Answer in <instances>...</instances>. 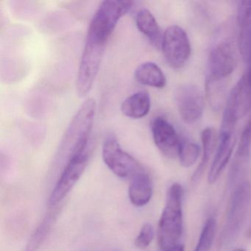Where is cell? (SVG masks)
Instances as JSON below:
<instances>
[{"instance_id": "3957f363", "label": "cell", "mask_w": 251, "mask_h": 251, "mask_svg": "<svg viewBox=\"0 0 251 251\" xmlns=\"http://www.w3.org/2000/svg\"><path fill=\"white\" fill-rule=\"evenodd\" d=\"M96 111L95 100H86L76 113L61 141L60 151L68 153L69 161L86 153Z\"/></svg>"}, {"instance_id": "d6986e66", "label": "cell", "mask_w": 251, "mask_h": 251, "mask_svg": "<svg viewBox=\"0 0 251 251\" xmlns=\"http://www.w3.org/2000/svg\"><path fill=\"white\" fill-rule=\"evenodd\" d=\"M56 215V211L54 212L52 211L46 216L30 237L26 247L25 251H36L40 248L41 245L43 244L44 241L46 239L47 235L52 227Z\"/></svg>"}, {"instance_id": "9a60e30c", "label": "cell", "mask_w": 251, "mask_h": 251, "mask_svg": "<svg viewBox=\"0 0 251 251\" xmlns=\"http://www.w3.org/2000/svg\"><path fill=\"white\" fill-rule=\"evenodd\" d=\"M136 25L153 46L161 48L163 36L161 29L152 13L146 8L139 10L136 16Z\"/></svg>"}, {"instance_id": "ac0fdd59", "label": "cell", "mask_w": 251, "mask_h": 251, "mask_svg": "<svg viewBox=\"0 0 251 251\" xmlns=\"http://www.w3.org/2000/svg\"><path fill=\"white\" fill-rule=\"evenodd\" d=\"M201 140H202L203 152H202L201 163L192 176V180L193 183L199 181L200 179L202 177V174L208 166L210 158L214 152L216 142H217V135L214 129L209 127L204 129L201 133Z\"/></svg>"}, {"instance_id": "d4e9b609", "label": "cell", "mask_w": 251, "mask_h": 251, "mask_svg": "<svg viewBox=\"0 0 251 251\" xmlns=\"http://www.w3.org/2000/svg\"><path fill=\"white\" fill-rule=\"evenodd\" d=\"M233 251H246L245 250L242 249V248H236V249L233 250Z\"/></svg>"}, {"instance_id": "7402d4cb", "label": "cell", "mask_w": 251, "mask_h": 251, "mask_svg": "<svg viewBox=\"0 0 251 251\" xmlns=\"http://www.w3.org/2000/svg\"><path fill=\"white\" fill-rule=\"evenodd\" d=\"M237 25L239 30L251 27V1H242L238 6Z\"/></svg>"}, {"instance_id": "4fadbf2b", "label": "cell", "mask_w": 251, "mask_h": 251, "mask_svg": "<svg viewBox=\"0 0 251 251\" xmlns=\"http://www.w3.org/2000/svg\"><path fill=\"white\" fill-rule=\"evenodd\" d=\"M236 143V132L220 131L218 148L208 176L210 184L216 183L231 158Z\"/></svg>"}, {"instance_id": "6da1fadb", "label": "cell", "mask_w": 251, "mask_h": 251, "mask_svg": "<svg viewBox=\"0 0 251 251\" xmlns=\"http://www.w3.org/2000/svg\"><path fill=\"white\" fill-rule=\"evenodd\" d=\"M114 30L92 20L80 60L76 81V91L80 97L90 92L100 67L105 46Z\"/></svg>"}, {"instance_id": "8992f818", "label": "cell", "mask_w": 251, "mask_h": 251, "mask_svg": "<svg viewBox=\"0 0 251 251\" xmlns=\"http://www.w3.org/2000/svg\"><path fill=\"white\" fill-rule=\"evenodd\" d=\"M102 158L107 167L120 177H133L143 171V167L133 158L122 149L115 136L106 138L102 146Z\"/></svg>"}, {"instance_id": "5b68a950", "label": "cell", "mask_w": 251, "mask_h": 251, "mask_svg": "<svg viewBox=\"0 0 251 251\" xmlns=\"http://www.w3.org/2000/svg\"><path fill=\"white\" fill-rule=\"evenodd\" d=\"M237 52L230 41L216 45L209 53L205 82L228 83V78L236 69Z\"/></svg>"}, {"instance_id": "e0dca14e", "label": "cell", "mask_w": 251, "mask_h": 251, "mask_svg": "<svg viewBox=\"0 0 251 251\" xmlns=\"http://www.w3.org/2000/svg\"><path fill=\"white\" fill-rule=\"evenodd\" d=\"M134 77L141 84L157 89H162L167 84L164 73L155 63L140 64L135 70Z\"/></svg>"}, {"instance_id": "277c9868", "label": "cell", "mask_w": 251, "mask_h": 251, "mask_svg": "<svg viewBox=\"0 0 251 251\" xmlns=\"http://www.w3.org/2000/svg\"><path fill=\"white\" fill-rule=\"evenodd\" d=\"M251 204V185L239 183L231 191L226 221L220 236V245L228 247L236 240L245 224Z\"/></svg>"}, {"instance_id": "7a4b0ae2", "label": "cell", "mask_w": 251, "mask_h": 251, "mask_svg": "<svg viewBox=\"0 0 251 251\" xmlns=\"http://www.w3.org/2000/svg\"><path fill=\"white\" fill-rule=\"evenodd\" d=\"M183 189L173 183L167 193L165 207L158 223V245L161 251L178 245L183 233Z\"/></svg>"}, {"instance_id": "2e32d148", "label": "cell", "mask_w": 251, "mask_h": 251, "mask_svg": "<svg viewBox=\"0 0 251 251\" xmlns=\"http://www.w3.org/2000/svg\"><path fill=\"white\" fill-rule=\"evenodd\" d=\"M151 106L149 94L146 92H139L130 95L123 101L121 111L128 118L141 119L148 115Z\"/></svg>"}, {"instance_id": "cb8c5ba5", "label": "cell", "mask_w": 251, "mask_h": 251, "mask_svg": "<svg viewBox=\"0 0 251 251\" xmlns=\"http://www.w3.org/2000/svg\"><path fill=\"white\" fill-rule=\"evenodd\" d=\"M162 251H184V246L182 245H176V246L173 247V248H169V249L164 250Z\"/></svg>"}, {"instance_id": "ba28073f", "label": "cell", "mask_w": 251, "mask_h": 251, "mask_svg": "<svg viewBox=\"0 0 251 251\" xmlns=\"http://www.w3.org/2000/svg\"><path fill=\"white\" fill-rule=\"evenodd\" d=\"M175 99L183 121L192 124L201 118L204 108L203 94L196 85H180L175 92Z\"/></svg>"}, {"instance_id": "30bf717a", "label": "cell", "mask_w": 251, "mask_h": 251, "mask_svg": "<svg viewBox=\"0 0 251 251\" xmlns=\"http://www.w3.org/2000/svg\"><path fill=\"white\" fill-rule=\"evenodd\" d=\"M87 164L88 155L86 153L75 157L68 161L50 197L49 203L51 206L59 203L67 196L84 173Z\"/></svg>"}, {"instance_id": "603a6c76", "label": "cell", "mask_w": 251, "mask_h": 251, "mask_svg": "<svg viewBox=\"0 0 251 251\" xmlns=\"http://www.w3.org/2000/svg\"><path fill=\"white\" fill-rule=\"evenodd\" d=\"M154 237V229L151 223H147L142 226L139 235L135 240V245L139 249L145 250L149 247Z\"/></svg>"}, {"instance_id": "7c38bea8", "label": "cell", "mask_w": 251, "mask_h": 251, "mask_svg": "<svg viewBox=\"0 0 251 251\" xmlns=\"http://www.w3.org/2000/svg\"><path fill=\"white\" fill-rule=\"evenodd\" d=\"M151 130L154 143L164 155L170 158L177 155L181 139L167 119L155 117L151 124Z\"/></svg>"}, {"instance_id": "ffe728a7", "label": "cell", "mask_w": 251, "mask_h": 251, "mask_svg": "<svg viewBox=\"0 0 251 251\" xmlns=\"http://www.w3.org/2000/svg\"><path fill=\"white\" fill-rule=\"evenodd\" d=\"M201 152V148L195 142L183 139L180 140L177 156L183 167L187 168L193 166L198 161Z\"/></svg>"}, {"instance_id": "9c48e42d", "label": "cell", "mask_w": 251, "mask_h": 251, "mask_svg": "<svg viewBox=\"0 0 251 251\" xmlns=\"http://www.w3.org/2000/svg\"><path fill=\"white\" fill-rule=\"evenodd\" d=\"M251 155V117L244 127L239 139L237 151L229 171L227 187L233 190L242 182L246 181Z\"/></svg>"}, {"instance_id": "44dd1931", "label": "cell", "mask_w": 251, "mask_h": 251, "mask_svg": "<svg viewBox=\"0 0 251 251\" xmlns=\"http://www.w3.org/2000/svg\"><path fill=\"white\" fill-rule=\"evenodd\" d=\"M216 228L217 223L215 219H208L202 227L198 245L194 251H210L214 242Z\"/></svg>"}, {"instance_id": "8fae6325", "label": "cell", "mask_w": 251, "mask_h": 251, "mask_svg": "<svg viewBox=\"0 0 251 251\" xmlns=\"http://www.w3.org/2000/svg\"><path fill=\"white\" fill-rule=\"evenodd\" d=\"M251 109V87L245 75L228 94L223 118L237 123Z\"/></svg>"}, {"instance_id": "5bb4252c", "label": "cell", "mask_w": 251, "mask_h": 251, "mask_svg": "<svg viewBox=\"0 0 251 251\" xmlns=\"http://www.w3.org/2000/svg\"><path fill=\"white\" fill-rule=\"evenodd\" d=\"M128 195L130 202L136 206H144L151 201L152 195V181L145 170L132 177Z\"/></svg>"}, {"instance_id": "52a82bcc", "label": "cell", "mask_w": 251, "mask_h": 251, "mask_svg": "<svg viewBox=\"0 0 251 251\" xmlns=\"http://www.w3.org/2000/svg\"><path fill=\"white\" fill-rule=\"evenodd\" d=\"M161 48L166 61L176 70L184 67L190 57L191 44L187 33L177 25L166 29Z\"/></svg>"}]
</instances>
